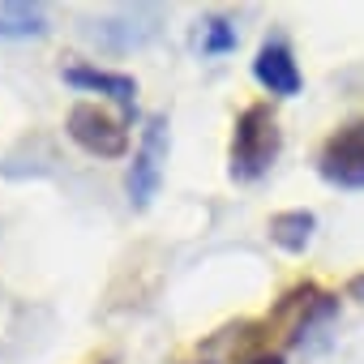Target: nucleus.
<instances>
[{
  "mask_svg": "<svg viewBox=\"0 0 364 364\" xmlns=\"http://www.w3.org/2000/svg\"><path fill=\"white\" fill-rule=\"evenodd\" d=\"M69 137L86 150V154H99V159H120L129 150V129H120V120H112L103 107L95 103H77L65 120Z\"/></svg>",
  "mask_w": 364,
  "mask_h": 364,
  "instance_id": "5",
  "label": "nucleus"
},
{
  "mask_svg": "<svg viewBox=\"0 0 364 364\" xmlns=\"http://www.w3.org/2000/svg\"><path fill=\"white\" fill-rule=\"evenodd\" d=\"M253 77H257V82H262L270 95H279V99H291V95H300V86H304V77H300V65H296V56H291L287 39H266V43L257 48Z\"/></svg>",
  "mask_w": 364,
  "mask_h": 364,
  "instance_id": "6",
  "label": "nucleus"
},
{
  "mask_svg": "<svg viewBox=\"0 0 364 364\" xmlns=\"http://www.w3.org/2000/svg\"><path fill=\"white\" fill-rule=\"evenodd\" d=\"M167 146H171V137H167V120L154 116V120L146 124V133H141V150H137V159H133V167H129V202H133L137 210L150 206L154 193H159V185H163Z\"/></svg>",
  "mask_w": 364,
  "mask_h": 364,
  "instance_id": "4",
  "label": "nucleus"
},
{
  "mask_svg": "<svg viewBox=\"0 0 364 364\" xmlns=\"http://www.w3.org/2000/svg\"><path fill=\"white\" fill-rule=\"evenodd\" d=\"M65 82L77 86V90L107 95V99H116L124 112H133V103H137V82H133L129 73H107V69H95V65H69V69H65Z\"/></svg>",
  "mask_w": 364,
  "mask_h": 364,
  "instance_id": "7",
  "label": "nucleus"
},
{
  "mask_svg": "<svg viewBox=\"0 0 364 364\" xmlns=\"http://www.w3.org/2000/svg\"><path fill=\"white\" fill-rule=\"evenodd\" d=\"M245 364H283V355H279V351H257V355L245 360Z\"/></svg>",
  "mask_w": 364,
  "mask_h": 364,
  "instance_id": "11",
  "label": "nucleus"
},
{
  "mask_svg": "<svg viewBox=\"0 0 364 364\" xmlns=\"http://www.w3.org/2000/svg\"><path fill=\"white\" fill-rule=\"evenodd\" d=\"M317 167L338 189H364V120H351L338 133H330Z\"/></svg>",
  "mask_w": 364,
  "mask_h": 364,
  "instance_id": "3",
  "label": "nucleus"
},
{
  "mask_svg": "<svg viewBox=\"0 0 364 364\" xmlns=\"http://www.w3.org/2000/svg\"><path fill=\"white\" fill-rule=\"evenodd\" d=\"M313 228H317V219L309 210H283L270 219V240L287 253H304V245L313 240Z\"/></svg>",
  "mask_w": 364,
  "mask_h": 364,
  "instance_id": "9",
  "label": "nucleus"
},
{
  "mask_svg": "<svg viewBox=\"0 0 364 364\" xmlns=\"http://www.w3.org/2000/svg\"><path fill=\"white\" fill-rule=\"evenodd\" d=\"M159 31H163V14L154 5H129V9H116V14L99 18L95 26H86L90 43H99L103 52H116V56L150 48L159 39Z\"/></svg>",
  "mask_w": 364,
  "mask_h": 364,
  "instance_id": "2",
  "label": "nucleus"
},
{
  "mask_svg": "<svg viewBox=\"0 0 364 364\" xmlns=\"http://www.w3.org/2000/svg\"><path fill=\"white\" fill-rule=\"evenodd\" d=\"M347 296H351V300H364V274H355V279L347 283Z\"/></svg>",
  "mask_w": 364,
  "mask_h": 364,
  "instance_id": "12",
  "label": "nucleus"
},
{
  "mask_svg": "<svg viewBox=\"0 0 364 364\" xmlns=\"http://www.w3.org/2000/svg\"><path fill=\"white\" fill-rule=\"evenodd\" d=\"M279 120L270 112V103H249L236 120V133H232V180H262L274 159H279Z\"/></svg>",
  "mask_w": 364,
  "mask_h": 364,
  "instance_id": "1",
  "label": "nucleus"
},
{
  "mask_svg": "<svg viewBox=\"0 0 364 364\" xmlns=\"http://www.w3.org/2000/svg\"><path fill=\"white\" fill-rule=\"evenodd\" d=\"M236 43H240V35H236V22H228V18H206L198 26V52L210 60L236 52Z\"/></svg>",
  "mask_w": 364,
  "mask_h": 364,
  "instance_id": "10",
  "label": "nucleus"
},
{
  "mask_svg": "<svg viewBox=\"0 0 364 364\" xmlns=\"http://www.w3.org/2000/svg\"><path fill=\"white\" fill-rule=\"evenodd\" d=\"M48 35V9L31 0L0 5V39H43Z\"/></svg>",
  "mask_w": 364,
  "mask_h": 364,
  "instance_id": "8",
  "label": "nucleus"
}]
</instances>
